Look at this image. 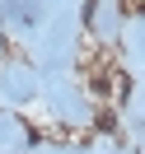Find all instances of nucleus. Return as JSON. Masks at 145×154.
Returning <instances> with one entry per match:
<instances>
[{
  "label": "nucleus",
  "mask_w": 145,
  "mask_h": 154,
  "mask_svg": "<svg viewBox=\"0 0 145 154\" xmlns=\"http://www.w3.org/2000/svg\"><path fill=\"white\" fill-rule=\"evenodd\" d=\"M10 14H14L19 23H38V19H42V10H38V0H14V5H10Z\"/></svg>",
  "instance_id": "obj_1"
},
{
  "label": "nucleus",
  "mask_w": 145,
  "mask_h": 154,
  "mask_svg": "<svg viewBox=\"0 0 145 154\" xmlns=\"http://www.w3.org/2000/svg\"><path fill=\"white\" fill-rule=\"evenodd\" d=\"M140 47H145V33H140Z\"/></svg>",
  "instance_id": "obj_2"
}]
</instances>
